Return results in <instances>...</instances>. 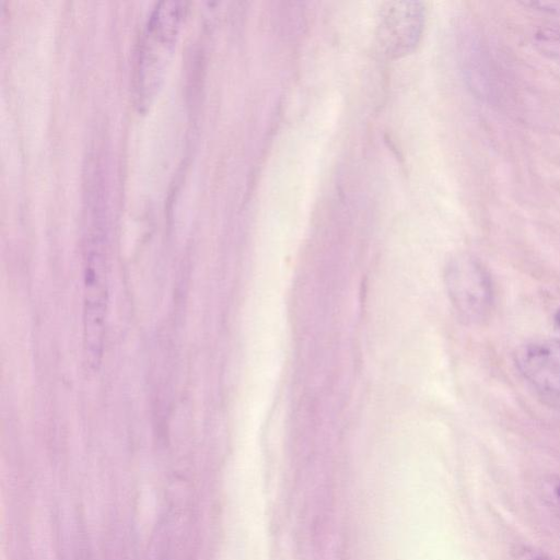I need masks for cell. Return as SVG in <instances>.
Instances as JSON below:
<instances>
[{
	"mask_svg": "<svg viewBox=\"0 0 560 560\" xmlns=\"http://www.w3.org/2000/svg\"><path fill=\"white\" fill-rule=\"evenodd\" d=\"M84 254V351L88 365L95 370L103 355L108 301L105 236L98 225L86 233Z\"/></svg>",
	"mask_w": 560,
	"mask_h": 560,
	"instance_id": "obj_1",
	"label": "cell"
},
{
	"mask_svg": "<svg viewBox=\"0 0 560 560\" xmlns=\"http://www.w3.org/2000/svg\"><path fill=\"white\" fill-rule=\"evenodd\" d=\"M184 12V2L164 0L156 3L148 20L139 46L136 69L139 104H143L156 86L167 55L174 45Z\"/></svg>",
	"mask_w": 560,
	"mask_h": 560,
	"instance_id": "obj_2",
	"label": "cell"
},
{
	"mask_svg": "<svg viewBox=\"0 0 560 560\" xmlns=\"http://www.w3.org/2000/svg\"><path fill=\"white\" fill-rule=\"evenodd\" d=\"M445 285L458 316L467 323L485 320L493 304V285L488 270L471 256L454 258L446 266Z\"/></svg>",
	"mask_w": 560,
	"mask_h": 560,
	"instance_id": "obj_3",
	"label": "cell"
},
{
	"mask_svg": "<svg viewBox=\"0 0 560 560\" xmlns=\"http://www.w3.org/2000/svg\"><path fill=\"white\" fill-rule=\"evenodd\" d=\"M520 373L537 389L560 396V340H535L515 352Z\"/></svg>",
	"mask_w": 560,
	"mask_h": 560,
	"instance_id": "obj_4",
	"label": "cell"
},
{
	"mask_svg": "<svg viewBox=\"0 0 560 560\" xmlns=\"http://www.w3.org/2000/svg\"><path fill=\"white\" fill-rule=\"evenodd\" d=\"M514 560H550L542 552L527 546H517L513 550Z\"/></svg>",
	"mask_w": 560,
	"mask_h": 560,
	"instance_id": "obj_5",
	"label": "cell"
},
{
	"mask_svg": "<svg viewBox=\"0 0 560 560\" xmlns=\"http://www.w3.org/2000/svg\"><path fill=\"white\" fill-rule=\"evenodd\" d=\"M555 323H556L557 327L560 329V307L557 310V312L555 314Z\"/></svg>",
	"mask_w": 560,
	"mask_h": 560,
	"instance_id": "obj_6",
	"label": "cell"
}]
</instances>
